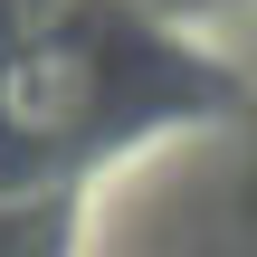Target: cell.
I'll list each match as a JSON object with an SVG mask.
<instances>
[{"label":"cell","instance_id":"cell-2","mask_svg":"<svg viewBox=\"0 0 257 257\" xmlns=\"http://www.w3.org/2000/svg\"><path fill=\"white\" fill-rule=\"evenodd\" d=\"M248 257H257V191H248Z\"/></svg>","mask_w":257,"mask_h":257},{"label":"cell","instance_id":"cell-1","mask_svg":"<svg viewBox=\"0 0 257 257\" xmlns=\"http://www.w3.org/2000/svg\"><path fill=\"white\" fill-rule=\"evenodd\" d=\"M76 105H86V67H76L67 48L10 67V86H0V114H10L19 134H57V124H76Z\"/></svg>","mask_w":257,"mask_h":257}]
</instances>
